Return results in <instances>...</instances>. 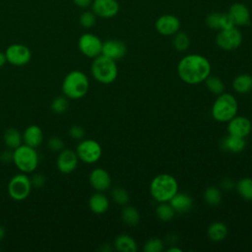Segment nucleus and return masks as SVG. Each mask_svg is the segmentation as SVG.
<instances>
[{
  "instance_id": "nucleus-1",
  "label": "nucleus",
  "mask_w": 252,
  "mask_h": 252,
  "mask_svg": "<svg viewBox=\"0 0 252 252\" xmlns=\"http://www.w3.org/2000/svg\"><path fill=\"white\" fill-rule=\"evenodd\" d=\"M211 63L203 55L188 54L177 65V74L186 84L197 85L211 75Z\"/></svg>"
},
{
  "instance_id": "nucleus-2",
  "label": "nucleus",
  "mask_w": 252,
  "mask_h": 252,
  "mask_svg": "<svg viewBox=\"0 0 252 252\" xmlns=\"http://www.w3.org/2000/svg\"><path fill=\"white\" fill-rule=\"evenodd\" d=\"M90 89V80L88 76L80 71H70L63 79L62 93L70 99H80L84 97Z\"/></svg>"
},
{
  "instance_id": "nucleus-3",
  "label": "nucleus",
  "mask_w": 252,
  "mask_h": 252,
  "mask_svg": "<svg viewBox=\"0 0 252 252\" xmlns=\"http://www.w3.org/2000/svg\"><path fill=\"white\" fill-rule=\"evenodd\" d=\"M150 192L157 202H169L178 192L177 180L167 173L158 174L152 180L150 184Z\"/></svg>"
},
{
  "instance_id": "nucleus-4",
  "label": "nucleus",
  "mask_w": 252,
  "mask_h": 252,
  "mask_svg": "<svg viewBox=\"0 0 252 252\" xmlns=\"http://www.w3.org/2000/svg\"><path fill=\"white\" fill-rule=\"evenodd\" d=\"M91 73L95 81L108 85L116 80L118 68L114 60L100 54L94 58L91 65Z\"/></svg>"
},
{
  "instance_id": "nucleus-5",
  "label": "nucleus",
  "mask_w": 252,
  "mask_h": 252,
  "mask_svg": "<svg viewBox=\"0 0 252 252\" xmlns=\"http://www.w3.org/2000/svg\"><path fill=\"white\" fill-rule=\"evenodd\" d=\"M238 109L236 98L228 93L219 94L212 106V116L218 122H228Z\"/></svg>"
},
{
  "instance_id": "nucleus-6",
  "label": "nucleus",
  "mask_w": 252,
  "mask_h": 252,
  "mask_svg": "<svg viewBox=\"0 0 252 252\" xmlns=\"http://www.w3.org/2000/svg\"><path fill=\"white\" fill-rule=\"evenodd\" d=\"M38 161L39 158L35 148L22 144L13 150V162L21 172H33L38 165Z\"/></svg>"
},
{
  "instance_id": "nucleus-7",
  "label": "nucleus",
  "mask_w": 252,
  "mask_h": 252,
  "mask_svg": "<svg viewBox=\"0 0 252 252\" xmlns=\"http://www.w3.org/2000/svg\"><path fill=\"white\" fill-rule=\"evenodd\" d=\"M31 178L27 173H19L14 175L8 183V194L14 201H24L32 192Z\"/></svg>"
},
{
  "instance_id": "nucleus-8",
  "label": "nucleus",
  "mask_w": 252,
  "mask_h": 252,
  "mask_svg": "<svg viewBox=\"0 0 252 252\" xmlns=\"http://www.w3.org/2000/svg\"><path fill=\"white\" fill-rule=\"evenodd\" d=\"M76 154L80 160L86 163L96 162L102 155V149L99 143L93 139L82 140L76 148Z\"/></svg>"
},
{
  "instance_id": "nucleus-9",
  "label": "nucleus",
  "mask_w": 252,
  "mask_h": 252,
  "mask_svg": "<svg viewBox=\"0 0 252 252\" xmlns=\"http://www.w3.org/2000/svg\"><path fill=\"white\" fill-rule=\"evenodd\" d=\"M216 42L218 46L223 50H234L242 43V34L235 26L225 30H220L216 37Z\"/></svg>"
},
{
  "instance_id": "nucleus-10",
  "label": "nucleus",
  "mask_w": 252,
  "mask_h": 252,
  "mask_svg": "<svg viewBox=\"0 0 252 252\" xmlns=\"http://www.w3.org/2000/svg\"><path fill=\"white\" fill-rule=\"evenodd\" d=\"M7 62L13 66L21 67L27 65L32 59L31 49L22 43H13L5 50Z\"/></svg>"
},
{
  "instance_id": "nucleus-11",
  "label": "nucleus",
  "mask_w": 252,
  "mask_h": 252,
  "mask_svg": "<svg viewBox=\"0 0 252 252\" xmlns=\"http://www.w3.org/2000/svg\"><path fill=\"white\" fill-rule=\"evenodd\" d=\"M78 48L83 55L94 59L101 54L102 41L97 35L86 32L80 36L78 40Z\"/></svg>"
},
{
  "instance_id": "nucleus-12",
  "label": "nucleus",
  "mask_w": 252,
  "mask_h": 252,
  "mask_svg": "<svg viewBox=\"0 0 252 252\" xmlns=\"http://www.w3.org/2000/svg\"><path fill=\"white\" fill-rule=\"evenodd\" d=\"M79 162V158L75 151L70 149H63L59 152L56 159V165L58 170L63 174H69L73 172Z\"/></svg>"
},
{
  "instance_id": "nucleus-13",
  "label": "nucleus",
  "mask_w": 252,
  "mask_h": 252,
  "mask_svg": "<svg viewBox=\"0 0 252 252\" xmlns=\"http://www.w3.org/2000/svg\"><path fill=\"white\" fill-rule=\"evenodd\" d=\"M227 133L228 135L246 138L252 131V123L245 116L235 115L227 122Z\"/></svg>"
},
{
  "instance_id": "nucleus-14",
  "label": "nucleus",
  "mask_w": 252,
  "mask_h": 252,
  "mask_svg": "<svg viewBox=\"0 0 252 252\" xmlns=\"http://www.w3.org/2000/svg\"><path fill=\"white\" fill-rule=\"evenodd\" d=\"M89 181L91 186L97 192H105L111 187V177L101 167H96L91 171Z\"/></svg>"
},
{
  "instance_id": "nucleus-15",
  "label": "nucleus",
  "mask_w": 252,
  "mask_h": 252,
  "mask_svg": "<svg viewBox=\"0 0 252 252\" xmlns=\"http://www.w3.org/2000/svg\"><path fill=\"white\" fill-rule=\"evenodd\" d=\"M92 11L95 16L108 19L114 17L119 11V4L116 0H94Z\"/></svg>"
},
{
  "instance_id": "nucleus-16",
  "label": "nucleus",
  "mask_w": 252,
  "mask_h": 252,
  "mask_svg": "<svg viewBox=\"0 0 252 252\" xmlns=\"http://www.w3.org/2000/svg\"><path fill=\"white\" fill-rule=\"evenodd\" d=\"M156 30L162 35H174L180 29V22L173 15H163L156 22Z\"/></svg>"
},
{
  "instance_id": "nucleus-17",
  "label": "nucleus",
  "mask_w": 252,
  "mask_h": 252,
  "mask_svg": "<svg viewBox=\"0 0 252 252\" xmlns=\"http://www.w3.org/2000/svg\"><path fill=\"white\" fill-rule=\"evenodd\" d=\"M127 47L125 43L118 39H107L102 42L101 54L116 61L125 56Z\"/></svg>"
},
{
  "instance_id": "nucleus-18",
  "label": "nucleus",
  "mask_w": 252,
  "mask_h": 252,
  "mask_svg": "<svg viewBox=\"0 0 252 252\" xmlns=\"http://www.w3.org/2000/svg\"><path fill=\"white\" fill-rule=\"evenodd\" d=\"M227 14L230 17L234 26H246L250 22L249 9L246 5L242 3L232 4Z\"/></svg>"
},
{
  "instance_id": "nucleus-19",
  "label": "nucleus",
  "mask_w": 252,
  "mask_h": 252,
  "mask_svg": "<svg viewBox=\"0 0 252 252\" xmlns=\"http://www.w3.org/2000/svg\"><path fill=\"white\" fill-rule=\"evenodd\" d=\"M206 24L209 28L213 30H219V31L234 27L227 13H219V12H213L209 14L206 18Z\"/></svg>"
},
{
  "instance_id": "nucleus-20",
  "label": "nucleus",
  "mask_w": 252,
  "mask_h": 252,
  "mask_svg": "<svg viewBox=\"0 0 252 252\" xmlns=\"http://www.w3.org/2000/svg\"><path fill=\"white\" fill-rule=\"evenodd\" d=\"M22 135L24 144L32 148H37L43 141V132L41 128L34 124L28 126Z\"/></svg>"
},
{
  "instance_id": "nucleus-21",
  "label": "nucleus",
  "mask_w": 252,
  "mask_h": 252,
  "mask_svg": "<svg viewBox=\"0 0 252 252\" xmlns=\"http://www.w3.org/2000/svg\"><path fill=\"white\" fill-rule=\"evenodd\" d=\"M89 208L95 215L106 213L109 208V200L103 192H95L89 199Z\"/></svg>"
},
{
  "instance_id": "nucleus-22",
  "label": "nucleus",
  "mask_w": 252,
  "mask_h": 252,
  "mask_svg": "<svg viewBox=\"0 0 252 252\" xmlns=\"http://www.w3.org/2000/svg\"><path fill=\"white\" fill-rule=\"evenodd\" d=\"M220 147L223 151L237 154L242 152L246 147L245 138H240L232 135H227L220 142Z\"/></svg>"
},
{
  "instance_id": "nucleus-23",
  "label": "nucleus",
  "mask_w": 252,
  "mask_h": 252,
  "mask_svg": "<svg viewBox=\"0 0 252 252\" xmlns=\"http://www.w3.org/2000/svg\"><path fill=\"white\" fill-rule=\"evenodd\" d=\"M176 213H187L193 206V200L190 195L186 193L177 192L169 201Z\"/></svg>"
},
{
  "instance_id": "nucleus-24",
  "label": "nucleus",
  "mask_w": 252,
  "mask_h": 252,
  "mask_svg": "<svg viewBox=\"0 0 252 252\" xmlns=\"http://www.w3.org/2000/svg\"><path fill=\"white\" fill-rule=\"evenodd\" d=\"M114 247L119 252H136L138 250L135 239L128 234H119L114 240Z\"/></svg>"
},
{
  "instance_id": "nucleus-25",
  "label": "nucleus",
  "mask_w": 252,
  "mask_h": 252,
  "mask_svg": "<svg viewBox=\"0 0 252 252\" xmlns=\"http://www.w3.org/2000/svg\"><path fill=\"white\" fill-rule=\"evenodd\" d=\"M232 88L237 94H247L252 91V76L249 74H239L232 81Z\"/></svg>"
},
{
  "instance_id": "nucleus-26",
  "label": "nucleus",
  "mask_w": 252,
  "mask_h": 252,
  "mask_svg": "<svg viewBox=\"0 0 252 252\" xmlns=\"http://www.w3.org/2000/svg\"><path fill=\"white\" fill-rule=\"evenodd\" d=\"M227 226L221 221H215L208 227L207 233L209 238L214 242L222 241L227 236Z\"/></svg>"
},
{
  "instance_id": "nucleus-27",
  "label": "nucleus",
  "mask_w": 252,
  "mask_h": 252,
  "mask_svg": "<svg viewBox=\"0 0 252 252\" xmlns=\"http://www.w3.org/2000/svg\"><path fill=\"white\" fill-rule=\"evenodd\" d=\"M4 143L6 147L10 150L18 148L23 143V135L16 128H9L4 133Z\"/></svg>"
},
{
  "instance_id": "nucleus-28",
  "label": "nucleus",
  "mask_w": 252,
  "mask_h": 252,
  "mask_svg": "<svg viewBox=\"0 0 252 252\" xmlns=\"http://www.w3.org/2000/svg\"><path fill=\"white\" fill-rule=\"evenodd\" d=\"M121 219L124 223L130 226H135L140 221V214L138 210L132 206H126L121 211Z\"/></svg>"
},
{
  "instance_id": "nucleus-29",
  "label": "nucleus",
  "mask_w": 252,
  "mask_h": 252,
  "mask_svg": "<svg viewBox=\"0 0 252 252\" xmlns=\"http://www.w3.org/2000/svg\"><path fill=\"white\" fill-rule=\"evenodd\" d=\"M204 200L208 205L217 207L221 203L222 200L221 191L216 186H210L204 192Z\"/></svg>"
},
{
  "instance_id": "nucleus-30",
  "label": "nucleus",
  "mask_w": 252,
  "mask_h": 252,
  "mask_svg": "<svg viewBox=\"0 0 252 252\" xmlns=\"http://www.w3.org/2000/svg\"><path fill=\"white\" fill-rule=\"evenodd\" d=\"M175 211L169 202H161L158 205L156 209L157 217L162 221H169L175 216Z\"/></svg>"
},
{
  "instance_id": "nucleus-31",
  "label": "nucleus",
  "mask_w": 252,
  "mask_h": 252,
  "mask_svg": "<svg viewBox=\"0 0 252 252\" xmlns=\"http://www.w3.org/2000/svg\"><path fill=\"white\" fill-rule=\"evenodd\" d=\"M238 194L246 201H252V178L244 177L236 183Z\"/></svg>"
},
{
  "instance_id": "nucleus-32",
  "label": "nucleus",
  "mask_w": 252,
  "mask_h": 252,
  "mask_svg": "<svg viewBox=\"0 0 252 252\" xmlns=\"http://www.w3.org/2000/svg\"><path fill=\"white\" fill-rule=\"evenodd\" d=\"M207 89L214 94L219 95L224 92V83L217 76H209L205 81Z\"/></svg>"
},
{
  "instance_id": "nucleus-33",
  "label": "nucleus",
  "mask_w": 252,
  "mask_h": 252,
  "mask_svg": "<svg viewBox=\"0 0 252 252\" xmlns=\"http://www.w3.org/2000/svg\"><path fill=\"white\" fill-rule=\"evenodd\" d=\"M173 46L177 51H185L190 45V39L188 35L185 32H177L174 34L173 40H172Z\"/></svg>"
},
{
  "instance_id": "nucleus-34",
  "label": "nucleus",
  "mask_w": 252,
  "mask_h": 252,
  "mask_svg": "<svg viewBox=\"0 0 252 252\" xmlns=\"http://www.w3.org/2000/svg\"><path fill=\"white\" fill-rule=\"evenodd\" d=\"M111 198L112 200L120 206H125L129 203L130 196L127 190H125L122 187H115L111 191Z\"/></svg>"
},
{
  "instance_id": "nucleus-35",
  "label": "nucleus",
  "mask_w": 252,
  "mask_h": 252,
  "mask_svg": "<svg viewBox=\"0 0 252 252\" xmlns=\"http://www.w3.org/2000/svg\"><path fill=\"white\" fill-rule=\"evenodd\" d=\"M68 107H69V101H68V97H66L65 95L57 96L51 101V110L54 113L62 114L66 112Z\"/></svg>"
},
{
  "instance_id": "nucleus-36",
  "label": "nucleus",
  "mask_w": 252,
  "mask_h": 252,
  "mask_svg": "<svg viewBox=\"0 0 252 252\" xmlns=\"http://www.w3.org/2000/svg\"><path fill=\"white\" fill-rule=\"evenodd\" d=\"M143 250L145 252H160L163 250V242L160 238L153 237L146 241Z\"/></svg>"
},
{
  "instance_id": "nucleus-37",
  "label": "nucleus",
  "mask_w": 252,
  "mask_h": 252,
  "mask_svg": "<svg viewBox=\"0 0 252 252\" xmlns=\"http://www.w3.org/2000/svg\"><path fill=\"white\" fill-rule=\"evenodd\" d=\"M96 16L93 11H86L81 14L79 18L80 25L85 29H90L95 25Z\"/></svg>"
},
{
  "instance_id": "nucleus-38",
  "label": "nucleus",
  "mask_w": 252,
  "mask_h": 252,
  "mask_svg": "<svg viewBox=\"0 0 252 252\" xmlns=\"http://www.w3.org/2000/svg\"><path fill=\"white\" fill-rule=\"evenodd\" d=\"M48 148L53 151V152H60L64 149V142L61 138L53 136L51 138H49L48 142H47Z\"/></svg>"
},
{
  "instance_id": "nucleus-39",
  "label": "nucleus",
  "mask_w": 252,
  "mask_h": 252,
  "mask_svg": "<svg viewBox=\"0 0 252 252\" xmlns=\"http://www.w3.org/2000/svg\"><path fill=\"white\" fill-rule=\"evenodd\" d=\"M69 135L74 140H82L85 136V129L80 125H73L69 129Z\"/></svg>"
},
{
  "instance_id": "nucleus-40",
  "label": "nucleus",
  "mask_w": 252,
  "mask_h": 252,
  "mask_svg": "<svg viewBox=\"0 0 252 252\" xmlns=\"http://www.w3.org/2000/svg\"><path fill=\"white\" fill-rule=\"evenodd\" d=\"M31 182L32 187L40 188L45 184L46 177L42 173H34L31 178Z\"/></svg>"
},
{
  "instance_id": "nucleus-41",
  "label": "nucleus",
  "mask_w": 252,
  "mask_h": 252,
  "mask_svg": "<svg viewBox=\"0 0 252 252\" xmlns=\"http://www.w3.org/2000/svg\"><path fill=\"white\" fill-rule=\"evenodd\" d=\"M0 159L4 162L13 161V151H10V149H9V150H5L4 152H2L0 155Z\"/></svg>"
},
{
  "instance_id": "nucleus-42",
  "label": "nucleus",
  "mask_w": 252,
  "mask_h": 252,
  "mask_svg": "<svg viewBox=\"0 0 252 252\" xmlns=\"http://www.w3.org/2000/svg\"><path fill=\"white\" fill-rule=\"evenodd\" d=\"M234 183L230 178H224L221 182H220V187L225 190V191H229L233 188Z\"/></svg>"
},
{
  "instance_id": "nucleus-43",
  "label": "nucleus",
  "mask_w": 252,
  "mask_h": 252,
  "mask_svg": "<svg viewBox=\"0 0 252 252\" xmlns=\"http://www.w3.org/2000/svg\"><path fill=\"white\" fill-rule=\"evenodd\" d=\"M74 4L80 8H87L92 5L93 0H72Z\"/></svg>"
},
{
  "instance_id": "nucleus-44",
  "label": "nucleus",
  "mask_w": 252,
  "mask_h": 252,
  "mask_svg": "<svg viewBox=\"0 0 252 252\" xmlns=\"http://www.w3.org/2000/svg\"><path fill=\"white\" fill-rule=\"evenodd\" d=\"M6 63H7V59H6L5 52L0 51V68H1V67H3Z\"/></svg>"
},
{
  "instance_id": "nucleus-45",
  "label": "nucleus",
  "mask_w": 252,
  "mask_h": 252,
  "mask_svg": "<svg viewBox=\"0 0 252 252\" xmlns=\"http://www.w3.org/2000/svg\"><path fill=\"white\" fill-rule=\"evenodd\" d=\"M5 234H6V230H5V227H4V226H2V225H0V241H1V240L4 238Z\"/></svg>"
},
{
  "instance_id": "nucleus-46",
  "label": "nucleus",
  "mask_w": 252,
  "mask_h": 252,
  "mask_svg": "<svg viewBox=\"0 0 252 252\" xmlns=\"http://www.w3.org/2000/svg\"><path fill=\"white\" fill-rule=\"evenodd\" d=\"M182 250L176 246H173V247H169L167 249V252H181Z\"/></svg>"
}]
</instances>
